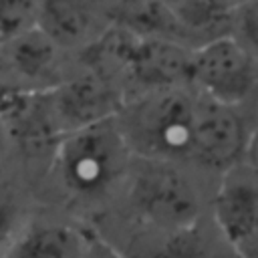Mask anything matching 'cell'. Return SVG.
<instances>
[{
	"label": "cell",
	"mask_w": 258,
	"mask_h": 258,
	"mask_svg": "<svg viewBox=\"0 0 258 258\" xmlns=\"http://www.w3.org/2000/svg\"><path fill=\"white\" fill-rule=\"evenodd\" d=\"M129 153L113 115L60 135L52 149V173L73 198H97L123 175Z\"/></svg>",
	"instance_id": "obj_1"
},
{
	"label": "cell",
	"mask_w": 258,
	"mask_h": 258,
	"mask_svg": "<svg viewBox=\"0 0 258 258\" xmlns=\"http://www.w3.org/2000/svg\"><path fill=\"white\" fill-rule=\"evenodd\" d=\"M194 99L187 87H173L123 101L115 117L129 151L163 161L189 155Z\"/></svg>",
	"instance_id": "obj_2"
},
{
	"label": "cell",
	"mask_w": 258,
	"mask_h": 258,
	"mask_svg": "<svg viewBox=\"0 0 258 258\" xmlns=\"http://www.w3.org/2000/svg\"><path fill=\"white\" fill-rule=\"evenodd\" d=\"M129 200L147 224L169 234L194 228L200 216L196 187L163 159H147L135 171Z\"/></svg>",
	"instance_id": "obj_3"
},
{
	"label": "cell",
	"mask_w": 258,
	"mask_h": 258,
	"mask_svg": "<svg viewBox=\"0 0 258 258\" xmlns=\"http://www.w3.org/2000/svg\"><path fill=\"white\" fill-rule=\"evenodd\" d=\"M189 85L218 103L238 107L258 87L256 56L234 34L212 38L191 48Z\"/></svg>",
	"instance_id": "obj_4"
},
{
	"label": "cell",
	"mask_w": 258,
	"mask_h": 258,
	"mask_svg": "<svg viewBox=\"0 0 258 258\" xmlns=\"http://www.w3.org/2000/svg\"><path fill=\"white\" fill-rule=\"evenodd\" d=\"M248 135L238 107L218 103L196 91L189 157L206 167L228 171L244 159Z\"/></svg>",
	"instance_id": "obj_5"
},
{
	"label": "cell",
	"mask_w": 258,
	"mask_h": 258,
	"mask_svg": "<svg viewBox=\"0 0 258 258\" xmlns=\"http://www.w3.org/2000/svg\"><path fill=\"white\" fill-rule=\"evenodd\" d=\"M50 109L60 135L117 115L123 105L121 91L83 64L73 77H62L48 91Z\"/></svg>",
	"instance_id": "obj_6"
},
{
	"label": "cell",
	"mask_w": 258,
	"mask_h": 258,
	"mask_svg": "<svg viewBox=\"0 0 258 258\" xmlns=\"http://www.w3.org/2000/svg\"><path fill=\"white\" fill-rule=\"evenodd\" d=\"M119 0H40L36 26L60 48L83 50L117 20Z\"/></svg>",
	"instance_id": "obj_7"
},
{
	"label": "cell",
	"mask_w": 258,
	"mask_h": 258,
	"mask_svg": "<svg viewBox=\"0 0 258 258\" xmlns=\"http://www.w3.org/2000/svg\"><path fill=\"white\" fill-rule=\"evenodd\" d=\"M189 73H191L189 46L167 38H151V36L135 34L123 75V101H127L125 87L139 89V93L135 95L147 91H159V89L189 87Z\"/></svg>",
	"instance_id": "obj_8"
},
{
	"label": "cell",
	"mask_w": 258,
	"mask_h": 258,
	"mask_svg": "<svg viewBox=\"0 0 258 258\" xmlns=\"http://www.w3.org/2000/svg\"><path fill=\"white\" fill-rule=\"evenodd\" d=\"M0 50L18 83L30 93L50 91L62 79V50L38 26L0 44Z\"/></svg>",
	"instance_id": "obj_9"
},
{
	"label": "cell",
	"mask_w": 258,
	"mask_h": 258,
	"mask_svg": "<svg viewBox=\"0 0 258 258\" xmlns=\"http://www.w3.org/2000/svg\"><path fill=\"white\" fill-rule=\"evenodd\" d=\"M95 234L62 220H28L0 258H83Z\"/></svg>",
	"instance_id": "obj_10"
},
{
	"label": "cell",
	"mask_w": 258,
	"mask_h": 258,
	"mask_svg": "<svg viewBox=\"0 0 258 258\" xmlns=\"http://www.w3.org/2000/svg\"><path fill=\"white\" fill-rule=\"evenodd\" d=\"M214 218L228 244L258 230V181L248 177H226L214 198Z\"/></svg>",
	"instance_id": "obj_11"
},
{
	"label": "cell",
	"mask_w": 258,
	"mask_h": 258,
	"mask_svg": "<svg viewBox=\"0 0 258 258\" xmlns=\"http://www.w3.org/2000/svg\"><path fill=\"white\" fill-rule=\"evenodd\" d=\"M183 42L196 48L212 38L232 34L234 12L216 0H179L173 6Z\"/></svg>",
	"instance_id": "obj_12"
},
{
	"label": "cell",
	"mask_w": 258,
	"mask_h": 258,
	"mask_svg": "<svg viewBox=\"0 0 258 258\" xmlns=\"http://www.w3.org/2000/svg\"><path fill=\"white\" fill-rule=\"evenodd\" d=\"M24 198L14 181L0 177V254L28 224Z\"/></svg>",
	"instance_id": "obj_13"
},
{
	"label": "cell",
	"mask_w": 258,
	"mask_h": 258,
	"mask_svg": "<svg viewBox=\"0 0 258 258\" xmlns=\"http://www.w3.org/2000/svg\"><path fill=\"white\" fill-rule=\"evenodd\" d=\"M40 0H0V44L36 26Z\"/></svg>",
	"instance_id": "obj_14"
},
{
	"label": "cell",
	"mask_w": 258,
	"mask_h": 258,
	"mask_svg": "<svg viewBox=\"0 0 258 258\" xmlns=\"http://www.w3.org/2000/svg\"><path fill=\"white\" fill-rule=\"evenodd\" d=\"M232 34L256 56L258 54V0H250L234 10Z\"/></svg>",
	"instance_id": "obj_15"
},
{
	"label": "cell",
	"mask_w": 258,
	"mask_h": 258,
	"mask_svg": "<svg viewBox=\"0 0 258 258\" xmlns=\"http://www.w3.org/2000/svg\"><path fill=\"white\" fill-rule=\"evenodd\" d=\"M244 161L248 163L252 173L258 177V127L254 131H250V135H248L246 149H244Z\"/></svg>",
	"instance_id": "obj_16"
},
{
	"label": "cell",
	"mask_w": 258,
	"mask_h": 258,
	"mask_svg": "<svg viewBox=\"0 0 258 258\" xmlns=\"http://www.w3.org/2000/svg\"><path fill=\"white\" fill-rule=\"evenodd\" d=\"M238 258H258V230L234 246Z\"/></svg>",
	"instance_id": "obj_17"
},
{
	"label": "cell",
	"mask_w": 258,
	"mask_h": 258,
	"mask_svg": "<svg viewBox=\"0 0 258 258\" xmlns=\"http://www.w3.org/2000/svg\"><path fill=\"white\" fill-rule=\"evenodd\" d=\"M83 258H121L111 246H107L105 242H101L99 238H95V242L91 244V248L85 252Z\"/></svg>",
	"instance_id": "obj_18"
},
{
	"label": "cell",
	"mask_w": 258,
	"mask_h": 258,
	"mask_svg": "<svg viewBox=\"0 0 258 258\" xmlns=\"http://www.w3.org/2000/svg\"><path fill=\"white\" fill-rule=\"evenodd\" d=\"M8 145H10V141H8V129H6L4 121L0 119V153H2V151H6V149H8Z\"/></svg>",
	"instance_id": "obj_19"
},
{
	"label": "cell",
	"mask_w": 258,
	"mask_h": 258,
	"mask_svg": "<svg viewBox=\"0 0 258 258\" xmlns=\"http://www.w3.org/2000/svg\"><path fill=\"white\" fill-rule=\"evenodd\" d=\"M216 2H220L224 8H228V10H236V8H240V6H244L246 2H250V0H216Z\"/></svg>",
	"instance_id": "obj_20"
},
{
	"label": "cell",
	"mask_w": 258,
	"mask_h": 258,
	"mask_svg": "<svg viewBox=\"0 0 258 258\" xmlns=\"http://www.w3.org/2000/svg\"><path fill=\"white\" fill-rule=\"evenodd\" d=\"M157 2H163V4H169V6H173L175 2H179V0H157Z\"/></svg>",
	"instance_id": "obj_21"
}]
</instances>
